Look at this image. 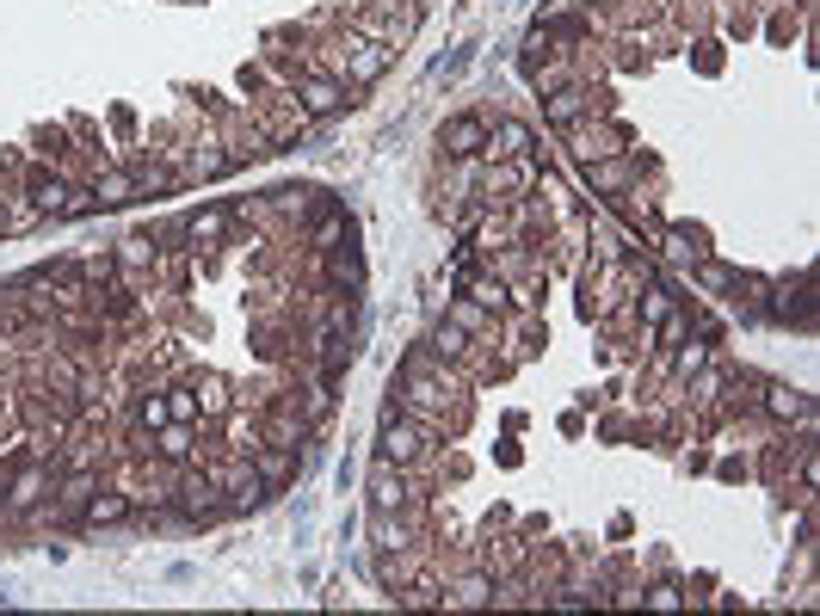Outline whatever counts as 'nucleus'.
Segmentation results:
<instances>
[{"instance_id":"1","label":"nucleus","mask_w":820,"mask_h":616,"mask_svg":"<svg viewBox=\"0 0 820 616\" xmlns=\"http://www.w3.org/2000/svg\"><path fill=\"white\" fill-rule=\"evenodd\" d=\"M204 469H210L216 488H222V512H259V505L272 500V481L253 469V457H235V450H222V457H210Z\"/></svg>"},{"instance_id":"2","label":"nucleus","mask_w":820,"mask_h":616,"mask_svg":"<svg viewBox=\"0 0 820 616\" xmlns=\"http://www.w3.org/2000/svg\"><path fill=\"white\" fill-rule=\"evenodd\" d=\"M438 450H445V438H438V431H426L419 419L383 407V462H395V469H426Z\"/></svg>"},{"instance_id":"3","label":"nucleus","mask_w":820,"mask_h":616,"mask_svg":"<svg viewBox=\"0 0 820 616\" xmlns=\"http://www.w3.org/2000/svg\"><path fill=\"white\" fill-rule=\"evenodd\" d=\"M167 500H173V518H186V524H216L222 518V488H216V474L204 462H179Z\"/></svg>"},{"instance_id":"4","label":"nucleus","mask_w":820,"mask_h":616,"mask_svg":"<svg viewBox=\"0 0 820 616\" xmlns=\"http://www.w3.org/2000/svg\"><path fill=\"white\" fill-rule=\"evenodd\" d=\"M481 143H488V117L481 112H463V117H445V124H438V155L445 160H475Z\"/></svg>"},{"instance_id":"5","label":"nucleus","mask_w":820,"mask_h":616,"mask_svg":"<svg viewBox=\"0 0 820 616\" xmlns=\"http://www.w3.org/2000/svg\"><path fill=\"white\" fill-rule=\"evenodd\" d=\"M771 302H765V315L771 321H796V327H814V296H808V272L783 278V284H765Z\"/></svg>"},{"instance_id":"6","label":"nucleus","mask_w":820,"mask_h":616,"mask_svg":"<svg viewBox=\"0 0 820 616\" xmlns=\"http://www.w3.org/2000/svg\"><path fill=\"white\" fill-rule=\"evenodd\" d=\"M290 100L302 105V112L309 117H328V112H345V81H333V74H315V69H302L297 74V93H290Z\"/></svg>"},{"instance_id":"7","label":"nucleus","mask_w":820,"mask_h":616,"mask_svg":"<svg viewBox=\"0 0 820 616\" xmlns=\"http://www.w3.org/2000/svg\"><path fill=\"white\" fill-rule=\"evenodd\" d=\"M537 136L531 124H518V117H488V143H481V160H531Z\"/></svg>"},{"instance_id":"8","label":"nucleus","mask_w":820,"mask_h":616,"mask_svg":"<svg viewBox=\"0 0 820 616\" xmlns=\"http://www.w3.org/2000/svg\"><path fill=\"white\" fill-rule=\"evenodd\" d=\"M635 148H623V155H604V160H587V186L592 191H604V198H623L630 191V179H635Z\"/></svg>"},{"instance_id":"9","label":"nucleus","mask_w":820,"mask_h":616,"mask_svg":"<svg viewBox=\"0 0 820 616\" xmlns=\"http://www.w3.org/2000/svg\"><path fill=\"white\" fill-rule=\"evenodd\" d=\"M765 419H777V426H808V419H814V401H808L802 388H790V383H765Z\"/></svg>"},{"instance_id":"10","label":"nucleus","mask_w":820,"mask_h":616,"mask_svg":"<svg viewBox=\"0 0 820 616\" xmlns=\"http://www.w3.org/2000/svg\"><path fill=\"white\" fill-rule=\"evenodd\" d=\"M253 469L266 474V481H272V493H278V488H290V481L302 474V450L297 445H259L253 450Z\"/></svg>"},{"instance_id":"11","label":"nucleus","mask_w":820,"mask_h":616,"mask_svg":"<svg viewBox=\"0 0 820 616\" xmlns=\"http://www.w3.org/2000/svg\"><path fill=\"white\" fill-rule=\"evenodd\" d=\"M124 518H136V493L129 488H100L93 500H86V512H81V524H124Z\"/></svg>"},{"instance_id":"12","label":"nucleus","mask_w":820,"mask_h":616,"mask_svg":"<svg viewBox=\"0 0 820 616\" xmlns=\"http://www.w3.org/2000/svg\"><path fill=\"white\" fill-rule=\"evenodd\" d=\"M506 345H512V352H506L512 364L543 352V321H537V309H518V315H506Z\"/></svg>"},{"instance_id":"13","label":"nucleus","mask_w":820,"mask_h":616,"mask_svg":"<svg viewBox=\"0 0 820 616\" xmlns=\"http://www.w3.org/2000/svg\"><path fill=\"white\" fill-rule=\"evenodd\" d=\"M86 198L100 203V210H117V203L136 198V179H129V167H100L93 173V186H86Z\"/></svg>"},{"instance_id":"14","label":"nucleus","mask_w":820,"mask_h":616,"mask_svg":"<svg viewBox=\"0 0 820 616\" xmlns=\"http://www.w3.org/2000/svg\"><path fill=\"white\" fill-rule=\"evenodd\" d=\"M235 155L222 143H191L186 160H179V179H216V173H229Z\"/></svg>"},{"instance_id":"15","label":"nucleus","mask_w":820,"mask_h":616,"mask_svg":"<svg viewBox=\"0 0 820 616\" xmlns=\"http://www.w3.org/2000/svg\"><path fill=\"white\" fill-rule=\"evenodd\" d=\"M284 401L302 414V426H309V431H321V426L333 419V388H328V383H315V388H284Z\"/></svg>"},{"instance_id":"16","label":"nucleus","mask_w":820,"mask_h":616,"mask_svg":"<svg viewBox=\"0 0 820 616\" xmlns=\"http://www.w3.org/2000/svg\"><path fill=\"white\" fill-rule=\"evenodd\" d=\"M186 383L204 388V395H198V414H204V419H222V414L235 407V383H229V376H216V370L191 376V370H186Z\"/></svg>"},{"instance_id":"17","label":"nucleus","mask_w":820,"mask_h":616,"mask_svg":"<svg viewBox=\"0 0 820 616\" xmlns=\"http://www.w3.org/2000/svg\"><path fill=\"white\" fill-rule=\"evenodd\" d=\"M445 321H457L469 340H494V315L475 296H445Z\"/></svg>"},{"instance_id":"18","label":"nucleus","mask_w":820,"mask_h":616,"mask_svg":"<svg viewBox=\"0 0 820 616\" xmlns=\"http://www.w3.org/2000/svg\"><path fill=\"white\" fill-rule=\"evenodd\" d=\"M191 457H198V450H191V431H186V419H173V426L155 438V462H173V469H179V462H191Z\"/></svg>"},{"instance_id":"19","label":"nucleus","mask_w":820,"mask_h":616,"mask_svg":"<svg viewBox=\"0 0 820 616\" xmlns=\"http://www.w3.org/2000/svg\"><path fill=\"white\" fill-rule=\"evenodd\" d=\"M426 345H432V352H438V358L463 364V358H469V345H475V340H469V333L457 327V321H438V327H432V340H426Z\"/></svg>"},{"instance_id":"20","label":"nucleus","mask_w":820,"mask_h":616,"mask_svg":"<svg viewBox=\"0 0 820 616\" xmlns=\"http://www.w3.org/2000/svg\"><path fill=\"white\" fill-rule=\"evenodd\" d=\"M229 222H235V210H204V216H186V234H191V247H216L222 234H229Z\"/></svg>"},{"instance_id":"21","label":"nucleus","mask_w":820,"mask_h":616,"mask_svg":"<svg viewBox=\"0 0 820 616\" xmlns=\"http://www.w3.org/2000/svg\"><path fill=\"white\" fill-rule=\"evenodd\" d=\"M666 259L697 265V259H704V234H697V229H666Z\"/></svg>"},{"instance_id":"22","label":"nucleus","mask_w":820,"mask_h":616,"mask_svg":"<svg viewBox=\"0 0 820 616\" xmlns=\"http://www.w3.org/2000/svg\"><path fill=\"white\" fill-rule=\"evenodd\" d=\"M673 370L685 376H697V370H709V340H691V345H673Z\"/></svg>"},{"instance_id":"23","label":"nucleus","mask_w":820,"mask_h":616,"mask_svg":"<svg viewBox=\"0 0 820 616\" xmlns=\"http://www.w3.org/2000/svg\"><path fill=\"white\" fill-rule=\"evenodd\" d=\"M31 143H38L50 160H69V155H74V148H69V129H56V124H43L38 136H31Z\"/></svg>"},{"instance_id":"24","label":"nucleus","mask_w":820,"mask_h":616,"mask_svg":"<svg viewBox=\"0 0 820 616\" xmlns=\"http://www.w3.org/2000/svg\"><path fill=\"white\" fill-rule=\"evenodd\" d=\"M167 414H173V419H186V426H191V419H204V414H198V395H191V388H173Z\"/></svg>"},{"instance_id":"25","label":"nucleus","mask_w":820,"mask_h":616,"mask_svg":"<svg viewBox=\"0 0 820 616\" xmlns=\"http://www.w3.org/2000/svg\"><path fill=\"white\" fill-rule=\"evenodd\" d=\"M642 598H647V604H666V610H673V604H685V598H678V586H673V580H661V586H654V592H642Z\"/></svg>"},{"instance_id":"26","label":"nucleus","mask_w":820,"mask_h":616,"mask_svg":"<svg viewBox=\"0 0 820 616\" xmlns=\"http://www.w3.org/2000/svg\"><path fill=\"white\" fill-rule=\"evenodd\" d=\"M7 229H13V216H7V210H0V234H7Z\"/></svg>"},{"instance_id":"27","label":"nucleus","mask_w":820,"mask_h":616,"mask_svg":"<svg viewBox=\"0 0 820 616\" xmlns=\"http://www.w3.org/2000/svg\"><path fill=\"white\" fill-rule=\"evenodd\" d=\"M592 7H617V0H592Z\"/></svg>"}]
</instances>
